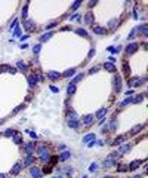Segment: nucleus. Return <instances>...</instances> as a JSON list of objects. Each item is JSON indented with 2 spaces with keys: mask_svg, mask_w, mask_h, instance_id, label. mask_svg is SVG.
<instances>
[{
  "mask_svg": "<svg viewBox=\"0 0 148 178\" xmlns=\"http://www.w3.org/2000/svg\"><path fill=\"white\" fill-rule=\"evenodd\" d=\"M93 33H96V34H101V36H105L107 33H108V30L105 28V27H99V25H93Z\"/></svg>",
  "mask_w": 148,
  "mask_h": 178,
  "instance_id": "nucleus-3",
  "label": "nucleus"
},
{
  "mask_svg": "<svg viewBox=\"0 0 148 178\" xmlns=\"http://www.w3.org/2000/svg\"><path fill=\"white\" fill-rule=\"evenodd\" d=\"M67 119H68V120H79L77 114L74 113V111H68V114H67Z\"/></svg>",
  "mask_w": 148,
  "mask_h": 178,
  "instance_id": "nucleus-23",
  "label": "nucleus"
},
{
  "mask_svg": "<svg viewBox=\"0 0 148 178\" xmlns=\"http://www.w3.org/2000/svg\"><path fill=\"white\" fill-rule=\"evenodd\" d=\"M98 70H99V67H93V68H90V70H89V74H95Z\"/></svg>",
  "mask_w": 148,
  "mask_h": 178,
  "instance_id": "nucleus-48",
  "label": "nucleus"
},
{
  "mask_svg": "<svg viewBox=\"0 0 148 178\" xmlns=\"http://www.w3.org/2000/svg\"><path fill=\"white\" fill-rule=\"evenodd\" d=\"M53 178H61V177H53Z\"/></svg>",
  "mask_w": 148,
  "mask_h": 178,
  "instance_id": "nucleus-60",
  "label": "nucleus"
},
{
  "mask_svg": "<svg viewBox=\"0 0 148 178\" xmlns=\"http://www.w3.org/2000/svg\"><path fill=\"white\" fill-rule=\"evenodd\" d=\"M93 117H95L93 114H86V116L83 117V120H82V122H83L84 125H90L92 122H93Z\"/></svg>",
  "mask_w": 148,
  "mask_h": 178,
  "instance_id": "nucleus-12",
  "label": "nucleus"
},
{
  "mask_svg": "<svg viewBox=\"0 0 148 178\" xmlns=\"http://www.w3.org/2000/svg\"><path fill=\"white\" fill-rule=\"evenodd\" d=\"M141 165H142V160H133V162L129 165V166H130L129 169H136V168H139Z\"/></svg>",
  "mask_w": 148,
  "mask_h": 178,
  "instance_id": "nucleus-16",
  "label": "nucleus"
},
{
  "mask_svg": "<svg viewBox=\"0 0 148 178\" xmlns=\"http://www.w3.org/2000/svg\"><path fill=\"white\" fill-rule=\"evenodd\" d=\"M13 134H15L13 129H6V131L3 132V137H13Z\"/></svg>",
  "mask_w": 148,
  "mask_h": 178,
  "instance_id": "nucleus-37",
  "label": "nucleus"
},
{
  "mask_svg": "<svg viewBox=\"0 0 148 178\" xmlns=\"http://www.w3.org/2000/svg\"><path fill=\"white\" fill-rule=\"evenodd\" d=\"M96 169H98V165H96V163H92V165L89 166V171H90V172H95Z\"/></svg>",
  "mask_w": 148,
  "mask_h": 178,
  "instance_id": "nucleus-44",
  "label": "nucleus"
},
{
  "mask_svg": "<svg viewBox=\"0 0 148 178\" xmlns=\"http://www.w3.org/2000/svg\"><path fill=\"white\" fill-rule=\"evenodd\" d=\"M21 34H22V31H21V27L18 25V27L15 28V31H13V36H15V37H21Z\"/></svg>",
  "mask_w": 148,
  "mask_h": 178,
  "instance_id": "nucleus-35",
  "label": "nucleus"
},
{
  "mask_svg": "<svg viewBox=\"0 0 148 178\" xmlns=\"http://www.w3.org/2000/svg\"><path fill=\"white\" fill-rule=\"evenodd\" d=\"M138 45L136 43H130V45H129L127 48H126V53H127V55H132V53H135L136 50H138Z\"/></svg>",
  "mask_w": 148,
  "mask_h": 178,
  "instance_id": "nucleus-4",
  "label": "nucleus"
},
{
  "mask_svg": "<svg viewBox=\"0 0 148 178\" xmlns=\"http://www.w3.org/2000/svg\"><path fill=\"white\" fill-rule=\"evenodd\" d=\"M13 142H15V144H21V142H22V137H21V134H13Z\"/></svg>",
  "mask_w": 148,
  "mask_h": 178,
  "instance_id": "nucleus-20",
  "label": "nucleus"
},
{
  "mask_svg": "<svg viewBox=\"0 0 148 178\" xmlns=\"http://www.w3.org/2000/svg\"><path fill=\"white\" fill-rule=\"evenodd\" d=\"M92 22H93V15H92V12H87L86 16H84V24L92 25Z\"/></svg>",
  "mask_w": 148,
  "mask_h": 178,
  "instance_id": "nucleus-11",
  "label": "nucleus"
},
{
  "mask_svg": "<svg viewBox=\"0 0 148 178\" xmlns=\"http://www.w3.org/2000/svg\"><path fill=\"white\" fill-rule=\"evenodd\" d=\"M117 126H119V123H117V120L114 119L113 122L110 123V128H108V131H114V129H117Z\"/></svg>",
  "mask_w": 148,
  "mask_h": 178,
  "instance_id": "nucleus-31",
  "label": "nucleus"
},
{
  "mask_svg": "<svg viewBox=\"0 0 148 178\" xmlns=\"http://www.w3.org/2000/svg\"><path fill=\"white\" fill-rule=\"evenodd\" d=\"M61 74L58 73V71H49V73H47V77L50 79V80H55V79H58Z\"/></svg>",
  "mask_w": 148,
  "mask_h": 178,
  "instance_id": "nucleus-15",
  "label": "nucleus"
},
{
  "mask_svg": "<svg viewBox=\"0 0 148 178\" xmlns=\"http://www.w3.org/2000/svg\"><path fill=\"white\" fill-rule=\"evenodd\" d=\"M30 174H31V177H33V178H43L42 171L37 168V166H31V168H30Z\"/></svg>",
  "mask_w": 148,
  "mask_h": 178,
  "instance_id": "nucleus-1",
  "label": "nucleus"
},
{
  "mask_svg": "<svg viewBox=\"0 0 148 178\" xmlns=\"http://www.w3.org/2000/svg\"><path fill=\"white\" fill-rule=\"evenodd\" d=\"M136 30H138V33L142 34V36H147V34H148V27H147V24H142V25L138 27Z\"/></svg>",
  "mask_w": 148,
  "mask_h": 178,
  "instance_id": "nucleus-10",
  "label": "nucleus"
},
{
  "mask_svg": "<svg viewBox=\"0 0 148 178\" xmlns=\"http://www.w3.org/2000/svg\"><path fill=\"white\" fill-rule=\"evenodd\" d=\"M130 102H132V99H130V98H126V99H124V101H123L121 104H120V105H121V107H124V105H127V104H130Z\"/></svg>",
  "mask_w": 148,
  "mask_h": 178,
  "instance_id": "nucleus-47",
  "label": "nucleus"
},
{
  "mask_svg": "<svg viewBox=\"0 0 148 178\" xmlns=\"http://www.w3.org/2000/svg\"><path fill=\"white\" fill-rule=\"evenodd\" d=\"M83 178H87V177H86V175H84V177H83Z\"/></svg>",
  "mask_w": 148,
  "mask_h": 178,
  "instance_id": "nucleus-62",
  "label": "nucleus"
},
{
  "mask_svg": "<svg viewBox=\"0 0 148 178\" xmlns=\"http://www.w3.org/2000/svg\"><path fill=\"white\" fill-rule=\"evenodd\" d=\"M123 68H124V73H126V74H129V67H127V64H124V65H123Z\"/></svg>",
  "mask_w": 148,
  "mask_h": 178,
  "instance_id": "nucleus-53",
  "label": "nucleus"
},
{
  "mask_svg": "<svg viewBox=\"0 0 148 178\" xmlns=\"http://www.w3.org/2000/svg\"><path fill=\"white\" fill-rule=\"evenodd\" d=\"M74 92H76V85H68V88H67V94H68V95H73Z\"/></svg>",
  "mask_w": 148,
  "mask_h": 178,
  "instance_id": "nucleus-28",
  "label": "nucleus"
},
{
  "mask_svg": "<svg viewBox=\"0 0 148 178\" xmlns=\"http://www.w3.org/2000/svg\"><path fill=\"white\" fill-rule=\"evenodd\" d=\"M27 16H28V9H27V5L22 8V18L24 20H27Z\"/></svg>",
  "mask_w": 148,
  "mask_h": 178,
  "instance_id": "nucleus-41",
  "label": "nucleus"
},
{
  "mask_svg": "<svg viewBox=\"0 0 148 178\" xmlns=\"http://www.w3.org/2000/svg\"><path fill=\"white\" fill-rule=\"evenodd\" d=\"M117 171H119V172H124V171H127V165H120V166L117 168Z\"/></svg>",
  "mask_w": 148,
  "mask_h": 178,
  "instance_id": "nucleus-45",
  "label": "nucleus"
},
{
  "mask_svg": "<svg viewBox=\"0 0 148 178\" xmlns=\"http://www.w3.org/2000/svg\"><path fill=\"white\" fill-rule=\"evenodd\" d=\"M16 27H18V20H15V21H13V22L10 24V27H9V30L12 31V30H13V28H16Z\"/></svg>",
  "mask_w": 148,
  "mask_h": 178,
  "instance_id": "nucleus-46",
  "label": "nucleus"
},
{
  "mask_svg": "<svg viewBox=\"0 0 148 178\" xmlns=\"http://www.w3.org/2000/svg\"><path fill=\"white\" fill-rule=\"evenodd\" d=\"M68 126L77 129V128H80V122L79 120H68Z\"/></svg>",
  "mask_w": 148,
  "mask_h": 178,
  "instance_id": "nucleus-14",
  "label": "nucleus"
},
{
  "mask_svg": "<svg viewBox=\"0 0 148 178\" xmlns=\"http://www.w3.org/2000/svg\"><path fill=\"white\" fill-rule=\"evenodd\" d=\"M117 24H119V20H117V18H116V20H110V22H108V28H116Z\"/></svg>",
  "mask_w": 148,
  "mask_h": 178,
  "instance_id": "nucleus-24",
  "label": "nucleus"
},
{
  "mask_svg": "<svg viewBox=\"0 0 148 178\" xmlns=\"http://www.w3.org/2000/svg\"><path fill=\"white\" fill-rule=\"evenodd\" d=\"M16 67H18V70H21L22 73H25V71H27V65H25L24 62H21V61H19V62L16 64Z\"/></svg>",
  "mask_w": 148,
  "mask_h": 178,
  "instance_id": "nucleus-30",
  "label": "nucleus"
},
{
  "mask_svg": "<svg viewBox=\"0 0 148 178\" xmlns=\"http://www.w3.org/2000/svg\"><path fill=\"white\" fill-rule=\"evenodd\" d=\"M105 114H107V109H101V110H98V111H96V114H95V116H96L98 119H102V117H105Z\"/></svg>",
  "mask_w": 148,
  "mask_h": 178,
  "instance_id": "nucleus-21",
  "label": "nucleus"
},
{
  "mask_svg": "<svg viewBox=\"0 0 148 178\" xmlns=\"http://www.w3.org/2000/svg\"><path fill=\"white\" fill-rule=\"evenodd\" d=\"M28 37H30V36H28V34H25V36H21V42H24V40H27Z\"/></svg>",
  "mask_w": 148,
  "mask_h": 178,
  "instance_id": "nucleus-54",
  "label": "nucleus"
},
{
  "mask_svg": "<svg viewBox=\"0 0 148 178\" xmlns=\"http://www.w3.org/2000/svg\"><path fill=\"white\" fill-rule=\"evenodd\" d=\"M136 33H138V30H136V28H133V30L130 31V34L127 36V39H129V40H133V39L136 37Z\"/></svg>",
  "mask_w": 148,
  "mask_h": 178,
  "instance_id": "nucleus-33",
  "label": "nucleus"
},
{
  "mask_svg": "<svg viewBox=\"0 0 148 178\" xmlns=\"http://www.w3.org/2000/svg\"><path fill=\"white\" fill-rule=\"evenodd\" d=\"M142 98H144V95H136V97H133V98H130V99H132V102H141Z\"/></svg>",
  "mask_w": 148,
  "mask_h": 178,
  "instance_id": "nucleus-38",
  "label": "nucleus"
},
{
  "mask_svg": "<svg viewBox=\"0 0 148 178\" xmlns=\"http://www.w3.org/2000/svg\"><path fill=\"white\" fill-rule=\"evenodd\" d=\"M130 144H124V146H121L120 147V150H119V154H124V153H127L129 150H130Z\"/></svg>",
  "mask_w": 148,
  "mask_h": 178,
  "instance_id": "nucleus-13",
  "label": "nucleus"
},
{
  "mask_svg": "<svg viewBox=\"0 0 148 178\" xmlns=\"http://www.w3.org/2000/svg\"><path fill=\"white\" fill-rule=\"evenodd\" d=\"M90 141H95V134H87L83 138V142H90Z\"/></svg>",
  "mask_w": 148,
  "mask_h": 178,
  "instance_id": "nucleus-22",
  "label": "nucleus"
},
{
  "mask_svg": "<svg viewBox=\"0 0 148 178\" xmlns=\"http://www.w3.org/2000/svg\"><path fill=\"white\" fill-rule=\"evenodd\" d=\"M104 68L108 70L110 73H116V64H111V62H104Z\"/></svg>",
  "mask_w": 148,
  "mask_h": 178,
  "instance_id": "nucleus-8",
  "label": "nucleus"
},
{
  "mask_svg": "<svg viewBox=\"0 0 148 178\" xmlns=\"http://www.w3.org/2000/svg\"><path fill=\"white\" fill-rule=\"evenodd\" d=\"M36 83H37L36 76H34V74H33V76H28V85H30V86H36Z\"/></svg>",
  "mask_w": 148,
  "mask_h": 178,
  "instance_id": "nucleus-26",
  "label": "nucleus"
},
{
  "mask_svg": "<svg viewBox=\"0 0 148 178\" xmlns=\"http://www.w3.org/2000/svg\"><path fill=\"white\" fill-rule=\"evenodd\" d=\"M21 168H22V166H21V165H19V163H15V165H13V168H12V171H10V172H12V174H13V175H16V174H19V172H21Z\"/></svg>",
  "mask_w": 148,
  "mask_h": 178,
  "instance_id": "nucleus-19",
  "label": "nucleus"
},
{
  "mask_svg": "<svg viewBox=\"0 0 148 178\" xmlns=\"http://www.w3.org/2000/svg\"><path fill=\"white\" fill-rule=\"evenodd\" d=\"M82 5V0H79V2H76V3H73V6H71V10H76L79 6Z\"/></svg>",
  "mask_w": 148,
  "mask_h": 178,
  "instance_id": "nucleus-42",
  "label": "nucleus"
},
{
  "mask_svg": "<svg viewBox=\"0 0 148 178\" xmlns=\"http://www.w3.org/2000/svg\"><path fill=\"white\" fill-rule=\"evenodd\" d=\"M52 36H53V33H52V31H49V33H45V34L42 36V37H40V42H47V40L52 37Z\"/></svg>",
  "mask_w": 148,
  "mask_h": 178,
  "instance_id": "nucleus-17",
  "label": "nucleus"
},
{
  "mask_svg": "<svg viewBox=\"0 0 148 178\" xmlns=\"http://www.w3.org/2000/svg\"><path fill=\"white\" fill-rule=\"evenodd\" d=\"M3 122H5V120H0V125H2V123H3Z\"/></svg>",
  "mask_w": 148,
  "mask_h": 178,
  "instance_id": "nucleus-59",
  "label": "nucleus"
},
{
  "mask_svg": "<svg viewBox=\"0 0 148 178\" xmlns=\"http://www.w3.org/2000/svg\"><path fill=\"white\" fill-rule=\"evenodd\" d=\"M24 28H25L27 31H31V30L34 28V24H33V21H25V25H24Z\"/></svg>",
  "mask_w": 148,
  "mask_h": 178,
  "instance_id": "nucleus-25",
  "label": "nucleus"
},
{
  "mask_svg": "<svg viewBox=\"0 0 148 178\" xmlns=\"http://www.w3.org/2000/svg\"><path fill=\"white\" fill-rule=\"evenodd\" d=\"M82 79H83V74H77L76 77H74V79L70 82V85H76V83H77V82H80Z\"/></svg>",
  "mask_w": 148,
  "mask_h": 178,
  "instance_id": "nucleus-32",
  "label": "nucleus"
},
{
  "mask_svg": "<svg viewBox=\"0 0 148 178\" xmlns=\"http://www.w3.org/2000/svg\"><path fill=\"white\" fill-rule=\"evenodd\" d=\"M33 163H34V157H33V154H27L25 159H24V166H31Z\"/></svg>",
  "mask_w": 148,
  "mask_h": 178,
  "instance_id": "nucleus-6",
  "label": "nucleus"
},
{
  "mask_svg": "<svg viewBox=\"0 0 148 178\" xmlns=\"http://www.w3.org/2000/svg\"><path fill=\"white\" fill-rule=\"evenodd\" d=\"M104 178H110V177H104Z\"/></svg>",
  "mask_w": 148,
  "mask_h": 178,
  "instance_id": "nucleus-61",
  "label": "nucleus"
},
{
  "mask_svg": "<svg viewBox=\"0 0 148 178\" xmlns=\"http://www.w3.org/2000/svg\"><path fill=\"white\" fill-rule=\"evenodd\" d=\"M142 82H145V79L132 77L130 80H129V86H130V88H135V86H139V85H142Z\"/></svg>",
  "mask_w": 148,
  "mask_h": 178,
  "instance_id": "nucleus-2",
  "label": "nucleus"
},
{
  "mask_svg": "<svg viewBox=\"0 0 148 178\" xmlns=\"http://www.w3.org/2000/svg\"><path fill=\"white\" fill-rule=\"evenodd\" d=\"M74 73H76V68H70V70H67L65 73H64V76H65V77H71Z\"/></svg>",
  "mask_w": 148,
  "mask_h": 178,
  "instance_id": "nucleus-34",
  "label": "nucleus"
},
{
  "mask_svg": "<svg viewBox=\"0 0 148 178\" xmlns=\"http://www.w3.org/2000/svg\"><path fill=\"white\" fill-rule=\"evenodd\" d=\"M27 48H28L27 43H22V45H21V49H27Z\"/></svg>",
  "mask_w": 148,
  "mask_h": 178,
  "instance_id": "nucleus-56",
  "label": "nucleus"
},
{
  "mask_svg": "<svg viewBox=\"0 0 148 178\" xmlns=\"http://www.w3.org/2000/svg\"><path fill=\"white\" fill-rule=\"evenodd\" d=\"M40 159L43 160V162H49V159H50V154H49V151H46L45 154H42V156H40Z\"/></svg>",
  "mask_w": 148,
  "mask_h": 178,
  "instance_id": "nucleus-36",
  "label": "nucleus"
},
{
  "mask_svg": "<svg viewBox=\"0 0 148 178\" xmlns=\"http://www.w3.org/2000/svg\"><path fill=\"white\" fill-rule=\"evenodd\" d=\"M141 129H142V125H138V126H135V128L132 129V134H138Z\"/></svg>",
  "mask_w": 148,
  "mask_h": 178,
  "instance_id": "nucleus-43",
  "label": "nucleus"
},
{
  "mask_svg": "<svg viewBox=\"0 0 148 178\" xmlns=\"http://www.w3.org/2000/svg\"><path fill=\"white\" fill-rule=\"evenodd\" d=\"M50 91H52V92H55V94H58V92H59V89H58L56 86H50Z\"/></svg>",
  "mask_w": 148,
  "mask_h": 178,
  "instance_id": "nucleus-50",
  "label": "nucleus"
},
{
  "mask_svg": "<svg viewBox=\"0 0 148 178\" xmlns=\"http://www.w3.org/2000/svg\"><path fill=\"white\" fill-rule=\"evenodd\" d=\"M133 178H141V175H136V177H133Z\"/></svg>",
  "mask_w": 148,
  "mask_h": 178,
  "instance_id": "nucleus-58",
  "label": "nucleus"
},
{
  "mask_svg": "<svg viewBox=\"0 0 148 178\" xmlns=\"http://www.w3.org/2000/svg\"><path fill=\"white\" fill-rule=\"evenodd\" d=\"M40 49H42V46H40V45H36V46H33V52H34V55H39Z\"/></svg>",
  "mask_w": 148,
  "mask_h": 178,
  "instance_id": "nucleus-39",
  "label": "nucleus"
},
{
  "mask_svg": "<svg viewBox=\"0 0 148 178\" xmlns=\"http://www.w3.org/2000/svg\"><path fill=\"white\" fill-rule=\"evenodd\" d=\"M24 150H25L27 154H33V151H34V142H27V144L24 146Z\"/></svg>",
  "mask_w": 148,
  "mask_h": 178,
  "instance_id": "nucleus-7",
  "label": "nucleus"
},
{
  "mask_svg": "<svg viewBox=\"0 0 148 178\" xmlns=\"http://www.w3.org/2000/svg\"><path fill=\"white\" fill-rule=\"evenodd\" d=\"M70 157H71V153H70V151H64V153H61L59 160H67V159H70Z\"/></svg>",
  "mask_w": 148,
  "mask_h": 178,
  "instance_id": "nucleus-27",
  "label": "nucleus"
},
{
  "mask_svg": "<svg viewBox=\"0 0 148 178\" xmlns=\"http://www.w3.org/2000/svg\"><path fill=\"white\" fill-rule=\"evenodd\" d=\"M76 33H77L79 36H82V37H89V36H87V31H86V30H83V28H77V30H76Z\"/></svg>",
  "mask_w": 148,
  "mask_h": 178,
  "instance_id": "nucleus-29",
  "label": "nucleus"
},
{
  "mask_svg": "<svg viewBox=\"0 0 148 178\" xmlns=\"http://www.w3.org/2000/svg\"><path fill=\"white\" fill-rule=\"evenodd\" d=\"M56 25V22H50V24H47V28H52V27H55Z\"/></svg>",
  "mask_w": 148,
  "mask_h": 178,
  "instance_id": "nucleus-55",
  "label": "nucleus"
},
{
  "mask_svg": "<svg viewBox=\"0 0 148 178\" xmlns=\"http://www.w3.org/2000/svg\"><path fill=\"white\" fill-rule=\"evenodd\" d=\"M113 83H114V91L119 92L120 89H121V77L120 76H116L114 80H113Z\"/></svg>",
  "mask_w": 148,
  "mask_h": 178,
  "instance_id": "nucleus-5",
  "label": "nucleus"
},
{
  "mask_svg": "<svg viewBox=\"0 0 148 178\" xmlns=\"http://www.w3.org/2000/svg\"><path fill=\"white\" fill-rule=\"evenodd\" d=\"M123 141H124V135H120V137L114 138L113 144H114V146H120V144H123Z\"/></svg>",
  "mask_w": 148,
  "mask_h": 178,
  "instance_id": "nucleus-18",
  "label": "nucleus"
},
{
  "mask_svg": "<svg viewBox=\"0 0 148 178\" xmlns=\"http://www.w3.org/2000/svg\"><path fill=\"white\" fill-rule=\"evenodd\" d=\"M113 166H116V160H111V159H105L104 160V168H113Z\"/></svg>",
  "mask_w": 148,
  "mask_h": 178,
  "instance_id": "nucleus-9",
  "label": "nucleus"
},
{
  "mask_svg": "<svg viewBox=\"0 0 148 178\" xmlns=\"http://www.w3.org/2000/svg\"><path fill=\"white\" fill-rule=\"evenodd\" d=\"M95 53H96V50H95V49H90V50H89V55H87V57H89V58H92V57L95 55Z\"/></svg>",
  "mask_w": 148,
  "mask_h": 178,
  "instance_id": "nucleus-49",
  "label": "nucleus"
},
{
  "mask_svg": "<svg viewBox=\"0 0 148 178\" xmlns=\"http://www.w3.org/2000/svg\"><path fill=\"white\" fill-rule=\"evenodd\" d=\"M46 151H47V148H46V147H43V146H40L39 148H37V153H39L40 156H42V154H45Z\"/></svg>",
  "mask_w": 148,
  "mask_h": 178,
  "instance_id": "nucleus-40",
  "label": "nucleus"
},
{
  "mask_svg": "<svg viewBox=\"0 0 148 178\" xmlns=\"http://www.w3.org/2000/svg\"><path fill=\"white\" fill-rule=\"evenodd\" d=\"M28 134H30V137L31 138H37V135H36V132H33V131H27Z\"/></svg>",
  "mask_w": 148,
  "mask_h": 178,
  "instance_id": "nucleus-51",
  "label": "nucleus"
},
{
  "mask_svg": "<svg viewBox=\"0 0 148 178\" xmlns=\"http://www.w3.org/2000/svg\"><path fill=\"white\" fill-rule=\"evenodd\" d=\"M108 59H110L108 62H111V64H116V58H114V57H110Z\"/></svg>",
  "mask_w": 148,
  "mask_h": 178,
  "instance_id": "nucleus-52",
  "label": "nucleus"
},
{
  "mask_svg": "<svg viewBox=\"0 0 148 178\" xmlns=\"http://www.w3.org/2000/svg\"><path fill=\"white\" fill-rule=\"evenodd\" d=\"M0 178H6V175L5 174H0Z\"/></svg>",
  "mask_w": 148,
  "mask_h": 178,
  "instance_id": "nucleus-57",
  "label": "nucleus"
}]
</instances>
